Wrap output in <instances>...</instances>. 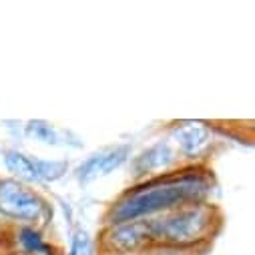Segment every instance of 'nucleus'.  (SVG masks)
<instances>
[{
	"instance_id": "obj_10",
	"label": "nucleus",
	"mask_w": 255,
	"mask_h": 255,
	"mask_svg": "<svg viewBox=\"0 0 255 255\" xmlns=\"http://www.w3.org/2000/svg\"><path fill=\"white\" fill-rule=\"evenodd\" d=\"M26 135L40 143H46V145H58V141H60L58 131L44 121H30L26 125Z\"/></svg>"
},
{
	"instance_id": "obj_3",
	"label": "nucleus",
	"mask_w": 255,
	"mask_h": 255,
	"mask_svg": "<svg viewBox=\"0 0 255 255\" xmlns=\"http://www.w3.org/2000/svg\"><path fill=\"white\" fill-rule=\"evenodd\" d=\"M0 215L22 225H34L50 215V207L24 183L16 179H0Z\"/></svg>"
},
{
	"instance_id": "obj_1",
	"label": "nucleus",
	"mask_w": 255,
	"mask_h": 255,
	"mask_svg": "<svg viewBox=\"0 0 255 255\" xmlns=\"http://www.w3.org/2000/svg\"><path fill=\"white\" fill-rule=\"evenodd\" d=\"M213 187V179L207 171L185 169L181 173H163L135 185L133 189L113 201L105 221L107 225L127 223V221H145L167 213L171 209L207 201Z\"/></svg>"
},
{
	"instance_id": "obj_4",
	"label": "nucleus",
	"mask_w": 255,
	"mask_h": 255,
	"mask_svg": "<svg viewBox=\"0 0 255 255\" xmlns=\"http://www.w3.org/2000/svg\"><path fill=\"white\" fill-rule=\"evenodd\" d=\"M4 165L20 183H52L65 177V173L69 171L67 161L38 159L20 151H6Z\"/></svg>"
},
{
	"instance_id": "obj_12",
	"label": "nucleus",
	"mask_w": 255,
	"mask_h": 255,
	"mask_svg": "<svg viewBox=\"0 0 255 255\" xmlns=\"http://www.w3.org/2000/svg\"><path fill=\"white\" fill-rule=\"evenodd\" d=\"M85 247H87V233H85V231H79V233L75 235L73 243H71V251H69V255H83Z\"/></svg>"
},
{
	"instance_id": "obj_2",
	"label": "nucleus",
	"mask_w": 255,
	"mask_h": 255,
	"mask_svg": "<svg viewBox=\"0 0 255 255\" xmlns=\"http://www.w3.org/2000/svg\"><path fill=\"white\" fill-rule=\"evenodd\" d=\"M153 245L171 247H203L221 227V215L209 201L189 203L157 217L145 219Z\"/></svg>"
},
{
	"instance_id": "obj_5",
	"label": "nucleus",
	"mask_w": 255,
	"mask_h": 255,
	"mask_svg": "<svg viewBox=\"0 0 255 255\" xmlns=\"http://www.w3.org/2000/svg\"><path fill=\"white\" fill-rule=\"evenodd\" d=\"M103 249L109 255H137L151 247V237L145 221H127L117 225H107L103 231Z\"/></svg>"
},
{
	"instance_id": "obj_8",
	"label": "nucleus",
	"mask_w": 255,
	"mask_h": 255,
	"mask_svg": "<svg viewBox=\"0 0 255 255\" xmlns=\"http://www.w3.org/2000/svg\"><path fill=\"white\" fill-rule=\"evenodd\" d=\"M179 161V155L177 151L173 149V145L169 141H159L155 143L153 147L145 149L135 161H133V171H135V177L145 181L151 179V177H159L163 175L161 171L165 173H171L173 165Z\"/></svg>"
},
{
	"instance_id": "obj_6",
	"label": "nucleus",
	"mask_w": 255,
	"mask_h": 255,
	"mask_svg": "<svg viewBox=\"0 0 255 255\" xmlns=\"http://www.w3.org/2000/svg\"><path fill=\"white\" fill-rule=\"evenodd\" d=\"M131 157V147L129 145H117L111 149H103L99 153H93L91 157H87L79 167H77V179L79 183H91L99 177H105L109 173H113L115 169L123 167Z\"/></svg>"
},
{
	"instance_id": "obj_11",
	"label": "nucleus",
	"mask_w": 255,
	"mask_h": 255,
	"mask_svg": "<svg viewBox=\"0 0 255 255\" xmlns=\"http://www.w3.org/2000/svg\"><path fill=\"white\" fill-rule=\"evenodd\" d=\"M199 249L201 247L185 249V247H171V245H151L137 255H197Z\"/></svg>"
},
{
	"instance_id": "obj_13",
	"label": "nucleus",
	"mask_w": 255,
	"mask_h": 255,
	"mask_svg": "<svg viewBox=\"0 0 255 255\" xmlns=\"http://www.w3.org/2000/svg\"><path fill=\"white\" fill-rule=\"evenodd\" d=\"M18 255H24V253H18Z\"/></svg>"
},
{
	"instance_id": "obj_9",
	"label": "nucleus",
	"mask_w": 255,
	"mask_h": 255,
	"mask_svg": "<svg viewBox=\"0 0 255 255\" xmlns=\"http://www.w3.org/2000/svg\"><path fill=\"white\" fill-rule=\"evenodd\" d=\"M16 241L24 255H52L50 243H46V239L34 225H20L16 231Z\"/></svg>"
},
{
	"instance_id": "obj_7",
	"label": "nucleus",
	"mask_w": 255,
	"mask_h": 255,
	"mask_svg": "<svg viewBox=\"0 0 255 255\" xmlns=\"http://www.w3.org/2000/svg\"><path fill=\"white\" fill-rule=\"evenodd\" d=\"M171 141L177 147V155H183L185 159H195L211 145V131L207 125L199 121H185L173 127Z\"/></svg>"
}]
</instances>
